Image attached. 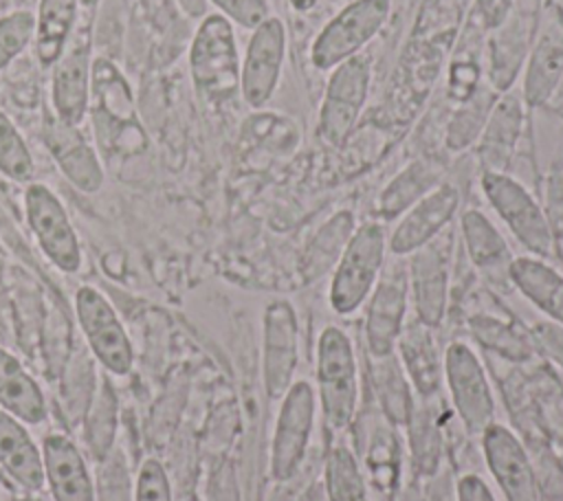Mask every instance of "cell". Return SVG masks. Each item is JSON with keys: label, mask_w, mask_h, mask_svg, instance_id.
I'll use <instances>...</instances> for the list:
<instances>
[{"label": "cell", "mask_w": 563, "mask_h": 501, "mask_svg": "<svg viewBox=\"0 0 563 501\" xmlns=\"http://www.w3.org/2000/svg\"><path fill=\"white\" fill-rule=\"evenodd\" d=\"M194 86L209 101H227L240 90V53L233 24L222 13L207 15L191 40Z\"/></svg>", "instance_id": "6da1fadb"}, {"label": "cell", "mask_w": 563, "mask_h": 501, "mask_svg": "<svg viewBox=\"0 0 563 501\" xmlns=\"http://www.w3.org/2000/svg\"><path fill=\"white\" fill-rule=\"evenodd\" d=\"M317 382L328 424L345 428L358 404V371L347 334L334 325H328L317 343Z\"/></svg>", "instance_id": "7a4b0ae2"}, {"label": "cell", "mask_w": 563, "mask_h": 501, "mask_svg": "<svg viewBox=\"0 0 563 501\" xmlns=\"http://www.w3.org/2000/svg\"><path fill=\"white\" fill-rule=\"evenodd\" d=\"M385 261V231L369 222L347 240L330 283V305L339 314H352L374 290Z\"/></svg>", "instance_id": "3957f363"}, {"label": "cell", "mask_w": 563, "mask_h": 501, "mask_svg": "<svg viewBox=\"0 0 563 501\" xmlns=\"http://www.w3.org/2000/svg\"><path fill=\"white\" fill-rule=\"evenodd\" d=\"M391 0H352L314 37L310 62L317 70H332L358 55L365 44L385 26Z\"/></svg>", "instance_id": "277c9868"}, {"label": "cell", "mask_w": 563, "mask_h": 501, "mask_svg": "<svg viewBox=\"0 0 563 501\" xmlns=\"http://www.w3.org/2000/svg\"><path fill=\"white\" fill-rule=\"evenodd\" d=\"M372 84V59L358 53L332 68L319 108L317 132L328 145H341L356 127Z\"/></svg>", "instance_id": "5b68a950"}, {"label": "cell", "mask_w": 563, "mask_h": 501, "mask_svg": "<svg viewBox=\"0 0 563 501\" xmlns=\"http://www.w3.org/2000/svg\"><path fill=\"white\" fill-rule=\"evenodd\" d=\"M482 189L490 207L526 250L537 257H548L552 253V224L521 182L510 178L506 171H484Z\"/></svg>", "instance_id": "8992f818"}, {"label": "cell", "mask_w": 563, "mask_h": 501, "mask_svg": "<svg viewBox=\"0 0 563 501\" xmlns=\"http://www.w3.org/2000/svg\"><path fill=\"white\" fill-rule=\"evenodd\" d=\"M75 314L99 365L114 376H125L132 369L134 349L112 303L97 288L81 286L75 292Z\"/></svg>", "instance_id": "52a82bcc"}, {"label": "cell", "mask_w": 563, "mask_h": 501, "mask_svg": "<svg viewBox=\"0 0 563 501\" xmlns=\"http://www.w3.org/2000/svg\"><path fill=\"white\" fill-rule=\"evenodd\" d=\"M24 213L46 259L62 272H77L81 246L62 200L46 185L31 182L24 191Z\"/></svg>", "instance_id": "ba28073f"}, {"label": "cell", "mask_w": 563, "mask_h": 501, "mask_svg": "<svg viewBox=\"0 0 563 501\" xmlns=\"http://www.w3.org/2000/svg\"><path fill=\"white\" fill-rule=\"evenodd\" d=\"M442 369L462 424L468 433H484L493 424L495 400L479 358L468 345L453 343L446 349Z\"/></svg>", "instance_id": "9c48e42d"}, {"label": "cell", "mask_w": 563, "mask_h": 501, "mask_svg": "<svg viewBox=\"0 0 563 501\" xmlns=\"http://www.w3.org/2000/svg\"><path fill=\"white\" fill-rule=\"evenodd\" d=\"M286 59V26L268 15L249 40L240 64V94L246 105L262 108L273 97Z\"/></svg>", "instance_id": "30bf717a"}, {"label": "cell", "mask_w": 563, "mask_h": 501, "mask_svg": "<svg viewBox=\"0 0 563 501\" xmlns=\"http://www.w3.org/2000/svg\"><path fill=\"white\" fill-rule=\"evenodd\" d=\"M314 420V393L306 380H297L282 398L275 437H273V455H271V472L275 479H290L303 455L310 439Z\"/></svg>", "instance_id": "8fae6325"}, {"label": "cell", "mask_w": 563, "mask_h": 501, "mask_svg": "<svg viewBox=\"0 0 563 501\" xmlns=\"http://www.w3.org/2000/svg\"><path fill=\"white\" fill-rule=\"evenodd\" d=\"M409 272L405 264H391L376 281L367 305L365 336L372 358L389 356L396 349L407 312Z\"/></svg>", "instance_id": "7c38bea8"}, {"label": "cell", "mask_w": 563, "mask_h": 501, "mask_svg": "<svg viewBox=\"0 0 563 501\" xmlns=\"http://www.w3.org/2000/svg\"><path fill=\"white\" fill-rule=\"evenodd\" d=\"M299 358V327L288 301H273L264 312V385L277 400L290 389Z\"/></svg>", "instance_id": "4fadbf2b"}, {"label": "cell", "mask_w": 563, "mask_h": 501, "mask_svg": "<svg viewBox=\"0 0 563 501\" xmlns=\"http://www.w3.org/2000/svg\"><path fill=\"white\" fill-rule=\"evenodd\" d=\"M407 272H409V288L413 292L418 321L429 330L438 327L446 312V292H449L446 237L438 235L422 248L413 250Z\"/></svg>", "instance_id": "5bb4252c"}, {"label": "cell", "mask_w": 563, "mask_h": 501, "mask_svg": "<svg viewBox=\"0 0 563 501\" xmlns=\"http://www.w3.org/2000/svg\"><path fill=\"white\" fill-rule=\"evenodd\" d=\"M460 207V191L451 182H440L416 204L407 209L402 220L391 233L389 248L394 255H409L433 237H438L444 226L453 220Z\"/></svg>", "instance_id": "9a60e30c"}, {"label": "cell", "mask_w": 563, "mask_h": 501, "mask_svg": "<svg viewBox=\"0 0 563 501\" xmlns=\"http://www.w3.org/2000/svg\"><path fill=\"white\" fill-rule=\"evenodd\" d=\"M484 455L506 501H541L534 468L512 431L490 424L484 433Z\"/></svg>", "instance_id": "2e32d148"}, {"label": "cell", "mask_w": 563, "mask_h": 501, "mask_svg": "<svg viewBox=\"0 0 563 501\" xmlns=\"http://www.w3.org/2000/svg\"><path fill=\"white\" fill-rule=\"evenodd\" d=\"M90 37H79L66 46L64 55L53 66V108L55 119L77 127L90 105Z\"/></svg>", "instance_id": "e0dca14e"}, {"label": "cell", "mask_w": 563, "mask_h": 501, "mask_svg": "<svg viewBox=\"0 0 563 501\" xmlns=\"http://www.w3.org/2000/svg\"><path fill=\"white\" fill-rule=\"evenodd\" d=\"M44 483L53 501H95V483L77 444L62 435L51 433L42 442Z\"/></svg>", "instance_id": "ac0fdd59"}, {"label": "cell", "mask_w": 563, "mask_h": 501, "mask_svg": "<svg viewBox=\"0 0 563 501\" xmlns=\"http://www.w3.org/2000/svg\"><path fill=\"white\" fill-rule=\"evenodd\" d=\"M563 77V18H550L534 40L523 77V103L539 108L550 101Z\"/></svg>", "instance_id": "d6986e66"}, {"label": "cell", "mask_w": 563, "mask_h": 501, "mask_svg": "<svg viewBox=\"0 0 563 501\" xmlns=\"http://www.w3.org/2000/svg\"><path fill=\"white\" fill-rule=\"evenodd\" d=\"M44 138L59 169L77 189L86 193H95L101 189L103 185L101 163L77 127L66 125L57 119L48 121Z\"/></svg>", "instance_id": "ffe728a7"}, {"label": "cell", "mask_w": 563, "mask_h": 501, "mask_svg": "<svg viewBox=\"0 0 563 501\" xmlns=\"http://www.w3.org/2000/svg\"><path fill=\"white\" fill-rule=\"evenodd\" d=\"M523 125V99L506 92L490 108V114L479 134V160L486 171H506L512 149Z\"/></svg>", "instance_id": "44dd1931"}, {"label": "cell", "mask_w": 563, "mask_h": 501, "mask_svg": "<svg viewBox=\"0 0 563 501\" xmlns=\"http://www.w3.org/2000/svg\"><path fill=\"white\" fill-rule=\"evenodd\" d=\"M0 466L22 488L40 490L44 486L42 448L26 431V424L0 409Z\"/></svg>", "instance_id": "7402d4cb"}, {"label": "cell", "mask_w": 563, "mask_h": 501, "mask_svg": "<svg viewBox=\"0 0 563 501\" xmlns=\"http://www.w3.org/2000/svg\"><path fill=\"white\" fill-rule=\"evenodd\" d=\"M0 409L24 424H42L48 415L42 387L4 347H0Z\"/></svg>", "instance_id": "603a6c76"}, {"label": "cell", "mask_w": 563, "mask_h": 501, "mask_svg": "<svg viewBox=\"0 0 563 501\" xmlns=\"http://www.w3.org/2000/svg\"><path fill=\"white\" fill-rule=\"evenodd\" d=\"M508 279L519 292L548 314L554 323L563 325V275L537 257H515Z\"/></svg>", "instance_id": "cb8c5ba5"}, {"label": "cell", "mask_w": 563, "mask_h": 501, "mask_svg": "<svg viewBox=\"0 0 563 501\" xmlns=\"http://www.w3.org/2000/svg\"><path fill=\"white\" fill-rule=\"evenodd\" d=\"M462 233L468 257L482 272H486L490 279H499L501 275L508 277L515 257L510 255L501 233L482 211L471 209L462 215Z\"/></svg>", "instance_id": "d4e9b609"}, {"label": "cell", "mask_w": 563, "mask_h": 501, "mask_svg": "<svg viewBox=\"0 0 563 501\" xmlns=\"http://www.w3.org/2000/svg\"><path fill=\"white\" fill-rule=\"evenodd\" d=\"M79 0H40L35 15V53L44 68L57 64L75 29Z\"/></svg>", "instance_id": "484cf974"}, {"label": "cell", "mask_w": 563, "mask_h": 501, "mask_svg": "<svg viewBox=\"0 0 563 501\" xmlns=\"http://www.w3.org/2000/svg\"><path fill=\"white\" fill-rule=\"evenodd\" d=\"M398 347H400L402 365L411 376L416 391L422 398L435 396L440 389L444 369H442V363L438 360V352L429 336V327L422 325L420 321L418 325H409L407 330L400 332Z\"/></svg>", "instance_id": "4316f807"}, {"label": "cell", "mask_w": 563, "mask_h": 501, "mask_svg": "<svg viewBox=\"0 0 563 501\" xmlns=\"http://www.w3.org/2000/svg\"><path fill=\"white\" fill-rule=\"evenodd\" d=\"M372 380L380 411L391 426H405L413 413V396L396 354L378 356L372 365Z\"/></svg>", "instance_id": "83f0119b"}, {"label": "cell", "mask_w": 563, "mask_h": 501, "mask_svg": "<svg viewBox=\"0 0 563 501\" xmlns=\"http://www.w3.org/2000/svg\"><path fill=\"white\" fill-rule=\"evenodd\" d=\"M442 169L433 160H416L405 167L383 191L380 196V213L385 218H394L416 204L422 196L440 185Z\"/></svg>", "instance_id": "f1b7e54d"}, {"label": "cell", "mask_w": 563, "mask_h": 501, "mask_svg": "<svg viewBox=\"0 0 563 501\" xmlns=\"http://www.w3.org/2000/svg\"><path fill=\"white\" fill-rule=\"evenodd\" d=\"M354 233V215L350 211L334 213L310 242L303 257V275L308 281L319 279L330 266H336L347 240Z\"/></svg>", "instance_id": "f546056e"}, {"label": "cell", "mask_w": 563, "mask_h": 501, "mask_svg": "<svg viewBox=\"0 0 563 501\" xmlns=\"http://www.w3.org/2000/svg\"><path fill=\"white\" fill-rule=\"evenodd\" d=\"M409 426V446H411V461L418 475L431 477L440 470L442 459V433L435 420V413L424 407H413V413L407 422Z\"/></svg>", "instance_id": "4dcf8cb0"}, {"label": "cell", "mask_w": 563, "mask_h": 501, "mask_svg": "<svg viewBox=\"0 0 563 501\" xmlns=\"http://www.w3.org/2000/svg\"><path fill=\"white\" fill-rule=\"evenodd\" d=\"M323 486L328 501H367L363 472L345 444H334L328 450Z\"/></svg>", "instance_id": "1f68e13d"}, {"label": "cell", "mask_w": 563, "mask_h": 501, "mask_svg": "<svg viewBox=\"0 0 563 501\" xmlns=\"http://www.w3.org/2000/svg\"><path fill=\"white\" fill-rule=\"evenodd\" d=\"M495 101L497 99L488 88L477 86V90L466 101H462V108L455 112L453 121L449 123L446 147L453 152H460V149L468 147L475 138H479L482 127H484Z\"/></svg>", "instance_id": "d6a6232c"}, {"label": "cell", "mask_w": 563, "mask_h": 501, "mask_svg": "<svg viewBox=\"0 0 563 501\" xmlns=\"http://www.w3.org/2000/svg\"><path fill=\"white\" fill-rule=\"evenodd\" d=\"M0 174L13 182H29L35 176V160L31 149L13 125V121L0 110Z\"/></svg>", "instance_id": "836d02e7"}, {"label": "cell", "mask_w": 563, "mask_h": 501, "mask_svg": "<svg viewBox=\"0 0 563 501\" xmlns=\"http://www.w3.org/2000/svg\"><path fill=\"white\" fill-rule=\"evenodd\" d=\"M35 40V13L18 9L0 18V70H4Z\"/></svg>", "instance_id": "e575fe53"}, {"label": "cell", "mask_w": 563, "mask_h": 501, "mask_svg": "<svg viewBox=\"0 0 563 501\" xmlns=\"http://www.w3.org/2000/svg\"><path fill=\"white\" fill-rule=\"evenodd\" d=\"M398 437L391 433V428H376L369 453H367V464L374 475L376 486L380 488H398V461H400V450H398Z\"/></svg>", "instance_id": "d590c367"}, {"label": "cell", "mask_w": 563, "mask_h": 501, "mask_svg": "<svg viewBox=\"0 0 563 501\" xmlns=\"http://www.w3.org/2000/svg\"><path fill=\"white\" fill-rule=\"evenodd\" d=\"M134 501H172V486L165 466L150 457L141 464L134 486Z\"/></svg>", "instance_id": "8d00e7d4"}, {"label": "cell", "mask_w": 563, "mask_h": 501, "mask_svg": "<svg viewBox=\"0 0 563 501\" xmlns=\"http://www.w3.org/2000/svg\"><path fill=\"white\" fill-rule=\"evenodd\" d=\"M473 330L477 334L479 341H484L486 345L495 347L497 352L506 354V356H528L530 349L528 345L515 336V332L497 321H490V319H473Z\"/></svg>", "instance_id": "74e56055"}, {"label": "cell", "mask_w": 563, "mask_h": 501, "mask_svg": "<svg viewBox=\"0 0 563 501\" xmlns=\"http://www.w3.org/2000/svg\"><path fill=\"white\" fill-rule=\"evenodd\" d=\"M218 11L242 29H257L268 15L271 7L266 0H209Z\"/></svg>", "instance_id": "f35d334b"}, {"label": "cell", "mask_w": 563, "mask_h": 501, "mask_svg": "<svg viewBox=\"0 0 563 501\" xmlns=\"http://www.w3.org/2000/svg\"><path fill=\"white\" fill-rule=\"evenodd\" d=\"M515 0H475L468 24L477 31H497L512 13Z\"/></svg>", "instance_id": "ab89813d"}, {"label": "cell", "mask_w": 563, "mask_h": 501, "mask_svg": "<svg viewBox=\"0 0 563 501\" xmlns=\"http://www.w3.org/2000/svg\"><path fill=\"white\" fill-rule=\"evenodd\" d=\"M532 336H534L537 345L541 347V352L548 358H552L556 365L563 367V325H559L554 321L537 323L532 330Z\"/></svg>", "instance_id": "60d3db41"}, {"label": "cell", "mask_w": 563, "mask_h": 501, "mask_svg": "<svg viewBox=\"0 0 563 501\" xmlns=\"http://www.w3.org/2000/svg\"><path fill=\"white\" fill-rule=\"evenodd\" d=\"M455 499L457 501H495L490 488L475 475H466L457 481Z\"/></svg>", "instance_id": "b9f144b4"}, {"label": "cell", "mask_w": 563, "mask_h": 501, "mask_svg": "<svg viewBox=\"0 0 563 501\" xmlns=\"http://www.w3.org/2000/svg\"><path fill=\"white\" fill-rule=\"evenodd\" d=\"M422 501H453V488H451V472L438 470L431 475V481L424 490Z\"/></svg>", "instance_id": "7bdbcfd3"}, {"label": "cell", "mask_w": 563, "mask_h": 501, "mask_svg": "<svg viewBox=\"0 0 563 501\" xmlns=\"http://www.w3.org/2000/svg\"><path fill=\"white\" fill-rule=\"evenodd\" d=\"M394 501H422V492L416 486V481H409V483H402L396 488Z\"/></svg>", "instance_id": "ee69618b"}, {"label": "cell", "mask_w": 563, "mask_h": 501, "mask_svg": "<svg viewBox=\"0 0 563 501\" xmlns=\"http://www.w3.org/2000/svg\"><path fill=\"white\" fill-rule=\"evenodd\" d=\"M297 501H328V499H325V486H323V481H314L312 486H308V488L301 492V497H299Z\"/></svg>", "instance_id": "f6af8a7d"}, {"label": "cell", "mask_w": 563, "mask_h": 501, "mask_svg": "<svg viewBox=\"0 0 563 501\" xmlns=\"http://www.w3.org/2000/svg\"><path fill=\"white\" fill-rule=\"evenodd\" d=\"M288 2H290V7H292L295 11H301V13H306V11L314 9L319 0H288Z\"/></svg>", "instance_id": "bcb514c9"}, {"label": "cell", "mask_w": 563, "mask_h": 501, "mask_svg": "<svg viewBox=\"0 0 563 501\" xmlns=\"http://www.w3.org/2000/svg\"><path fill=\"white\" fill-rule=\"evenodd\" d=\"M99 0H79V7H95Z\"/></svg>", "instance_id": "7dc6e473"}]
</instances>
